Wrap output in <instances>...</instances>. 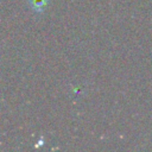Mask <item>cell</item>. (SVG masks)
<instances>
[{
    "instance_id": "1",
    "label": "cell",
    "mask_w": 152,
    "mask_h": 152,
    "mask_svg": "<svg viewBox=\"0 0 152 152\" xmlns=\"http://www.w3.org/2000/svg\"><path fill=\"white\" fill-rule=\"evenodd\" d=\"M49 0H28L30 7L36 12H42Z\"/></svg>"
}]
</instances>
